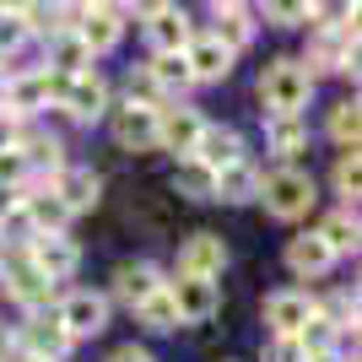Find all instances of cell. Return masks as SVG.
<instances>
[{
	"label": "cell",
	"instance_id": "ee69618b",
	"mask_svg": "<svg viewBox=\"0 0 362 362\" xmlns=\"http://www.w3.org/2000/svg\"><path fill=\"white\" fill-rule=\"evenodd\" d=\"M11 362H49V357H38V351H16Z\"/></svg>",
	"mask_w": 362,
	"mask_h": 362
},
{
	"label": "cell",
	"instance_id": "7a4b0ae2",
	"mask_svg": "<svg viewBox=\"0 0 362 362\" xmlns=\"http://www.w3.org/2000/svg\"><path fill=\"white\" fill-rule=\"evenodd\" d=\"M314 87L319 81L303 71L298 54H276V60L259 71V114H308Z\"/></svg>",
	"mask_w": 362,
	"mask_h": 362
},
{
	"label": "cell",
	"instance_id": "d590c367",
	"mask_svg": "<svg viewBox=\"0 0 362 362\" xmlns=\"http://www.w3.org/2000/svg\"><path fill=\"white\" fill-rule=\"evenodd\" d=\"M28 44H33L28 16H22V11H0V60H16Z\"/></svg>",
	"mask_w": 362,
	"mask_h": 362
},
{
	"label": "cell",
	"instance_id": "f6af8a7d",
	"mask_svg": "<svg viewBox=\"0 0 362 362\" xmlns=\"http://www.w3.org/2000/svg\"><path fill=\"white\" fill-rule=\"evenodd\" d=\"M71 6H76V11H87V6H98V0H71Z\"/></svg>",
	"mask_w": 362,
	"mask_h": 362
},
{
	"label": "cell",
	"instance_id": "4fadbf2b",
	"mask_svg": "<svg viewBox=\"0 0 362 362\" xmlns=\"http://www.w3.org/2000/svg\"><path fill=\"white\" fill-rule=\"evenodd\" d=\"M11 146L22 151V163H28L33 173H60L65 168V141H60V130H49V114L44 119H22Z\"/></svg>",
	"mask_w": 362,
	"mask_h": 362
},
{
	"label": "cell",
	"instance_id": "f546056e",
	"mask_svg": "<svg viewBox=\"0 0 362 362\" xmlns=\"http://www.w3.org/2000/svg\"><path fill=\"white\" fill-rule=\"evenodd\" d=\"M173 189H179L184 200H211L216 195V168L200 163L195 151H189V157H173Z\"/></svg>",
	"mask_w": 362,
	"mask_h": 362
},
{
	"label": "cell",
	"instance_id": "4dcf8cb0",
	"mask_svg": "<svg viewBox=\"0 0 362 362\" xmlns=\"http://www.w3.org/2000/svg\"><path fill=\"white\" fill-rule=\"evenodd\" d=\"M319 314H325L335 330L346 335V346H357V319H362V308H357V287H335L330 298H319Z\"/></svg>",
	"mask_w": 362,
	"mask_h": 362
},
{
	"label": "cell",
	"instance_id": "f1b7e54d",
	"mask_svg": "<svg viewBox=\"0 0 362 362\" xmlns=\"http://www.w3.org/2000/svg\"><path fill=\"white\" fill-rule=\"evenodd\" d=\"M330 195H341V206H357V195H362V141L357 146H335Z\"/></svg>",
	"mask_w": 362,
	"mask_h": 362
},
{
	"label": "cell",
	"instance_id": "f35d334b",
	"mask_svg": "<svg viewBox=\"0 0 362 362\" xmlns=\"http://www.w3.org/2000/svg\"><path fill=\"white\" fill-rule=\"evenodd\" d=\"M108 362H157V357H151L146 346H136V341H130V346H114V351H108Z\"/></svg>",
	"mask_w": 362,
	"mask_h": 362
},
{
	"label": "cell",
	"instance_id": "cb8c5ba5",
	"mask_svg": "<svg viewBox=\"0 0 362 362\" xmlns=\"http://www.w3.org/2000/svg\"><path fill=\"white\" fill-rule=\"evenodd\" d=\"M141 33H146V49H184L200 28H195V16L173 0L168 11H157V16H146V22H141Z\"/></svg>",
	"mask_w": 362,
	"mask_h": 362
},
{
	"label": "cell",
	"instance_id": "60d3db41",
	"mask_svg": "<svg viewBox=\"0 0 362 362\" xmlns=\"http://www.w3.org/2000/svg\"><path fill=\"white\" fill-rule=\"evenodd\" d=\"M308 362H357V346H335V351H308Z\"/></svg>",
	"mask_w": 362,
	"mask_h": 362
},
{
	"label": "cell",
	"instance_id": "5bb4252c",
	"mask_svg": "<svg viewBox=\"0 0 362 362\" xmlns=\"http://www.w3.org/2000/svg\"><path fill=\"white\" fill-rule=\"evenodd\" d=\"M124 28H130V16L119 11V0H98V6H87V11L76 16V33H81V44H87L98 60L124 44Z\"/></svg>",
	"mask_w": 362,
	"mask_h": 362
},
{
	"label": "cell",
	"instance_id": "30bf717a",
	"mask_svg": "<svg viewBox=\"0 0 362 362\" xmlns=\"http://www.w3.org/2000/svg\"><path fill=\"white\" fill-rule=\"evenodd\" d=\"M28 259L49 276V281H60V287L81 276V243H76L65 227H54V233H38V238L28 243Z\"/></svg>",
	"mask_w": 362,
	"mask_h": 362
},
{
	"label": "cell",
	"instance_id": "74e56055",
	"mask_svg": "<svg viewBox=\"0 0 362 362\" xmlns=\"http://www.w3.org/2000/svg\"><path fill=\"white\" fill-rule=\"evenodd\" d=\"M173 0H119V11L130 16V22H146V16H157V11H168Z\"/></svg>",
	"mask_w": 362,
	"mask_h": 362
},
{
	"label": "cell",
	"instance_id": "44dd1931",
	"mask_svg": "<svg viewBox=\"0 0 362 362\" xmlns=\"http://www.w3.org/2000/svg\"><path fill=\"white\" fill-rule=\"evenodd\" d=\"M314 130H308V114H265V151L276 163H298L308 151Z\"/></svg>",
	"mask_w": 362,
	"mask_h": 362
},
{
	"label": "cell",
	"instance_id": "8d00e7d4",
	"mask_svg": "<svg viewBox=\"0 0 362 362\" xmlns=\"http://www.w3.org/2000/svg\"><path fill=\"white\" fill-rule=\"evenodd\" d=\"M259 362H308L298 335H265V346H259Z\"/></svg>",
	"mask_w": 362,
	"mask_h": 362
},
{
	"label": "cell",
	"instance_id": "9a60e30c",
	"mask_svg": "<svg viewBox=\"0 0 362 362\" xmlns=\"http://www.w3.org/2000/svg\"><path fill=\"white\" fill-rule=\"evenodd\" d=\"M200 130H206V114L200 108H189L179 98V103H163V114H157V151H168V157H189L200 141Z\"/></svg>",
	"mask_w": 362,
	"mask_h": 362
},
{
	"label": "cell",
	"instance_id": "1f68e13d",
	"mask_svg": "<svg viewBox=\"0 0 362 362\" xmlns=\"http://www.w3.org/2000/svg\"><path fill=\"white\" fill-rule=\"evenodd\" d=\"M325 130H330L335 146H357V141H362V103H357V92H351V98H341V103L330 108Z\"/></svg>",
	"mask_w": 362,
	"mask_h": 362
},
{
	"label": "cell",
	"instance_id": "6da1fadb",
	"mask_svg": "<svg viewBox=\"0 0 362 362\" xmlns=\"http://www.w3.org/2000/svg\"><path fill=\"white\" fill-rule=\"evenodd\" d=\"M259 206L271 222H308V211L319 206V179L303 163H276L259 173Z\"/></svg>",
	"mask_w": 362,
	"mask_h": 362
},
{
	"label": "cell",
	"instance_id": "2e32d148",
	"mask_svg": "<svg viewBox=\"0 0 362 362\" xmlns=\"http://www.w3.org/2000/svg\"><path fill=\"white\" fill-rule=\"evenodd\" d=\"M319 308V298L308 287H276L265 292V308H259V319H265V335H298L303 319Z\"/></svg>",
	"mask_w": 362,
	"mask_h": 362
},
{
	"label": "cell",
	"instance_id": "7c38bea8",
	"mask_svg": "<svg viewBox=\"0 0 362 362\" xmlns=\"http://www.w3.org/2000/svg\"><path fill=\"white\" fill-rule=\"evenodd\" d=\"M281 265H287L292 281H325V276H330L341 259H335V249L319 238L314 227H308V233H292V238H287V249H281Z\"/></svg>",
	"mask_w": 362,
	"mask_h": 362
},
{
	"label": "cell",
	"instance_id": "836d02e7",
	"mask_svg": "<svg viewBox=\"0 0 362 362\" xmlns=\"http://www.w3.org/2000/svg\"><path fill=\"white\" fill-rule=\"evenodd\" d=\"M298 341H303V351H335V346H346V335L335 330V325H330L325 314H319V308H314L308 319H303Z\"/></svg>",
	"mask_w": 362,
	"mask_h": 362
},
{
	"label": "cell",
	"instance_id": "e575fe53",
	"mask_svg": "<svg viewBox=\"0 0 362 362\" xmlns=\"http://www.w3.org/2000/svg\"><path fill=\"white\" fill-rule=\"evenodd\" d=\"M265 28H308V0H259Z\"/></svg>",
	"mask_w": 362,
	"mask_h": 362
},
{
	"label": "cell",
	"instance_id": "d6a6232c",
	"mask_svg": "<svg viewBox=\"0 0 362 362\" xmlns=\"http://www.w3.org/2000/svg\"><path fill=\"white\" fill-rule=\"evenodd\" d=\"M357 11H362V0H308V22H319V28L357 33Z\"/></svg>",
	"mask_w": 362,
	"mask_h": 362
},
{
	"label": "cell",
	"instance_id": "5b68a950",
	"mask_svg": "<svg viewBox=\"0 0 362 362\" xmlns=\"http://www.w3.org/2000/svg\"><path fill=\"white\" fill-rule=\"evenodd\" d=\"M108 103H114V87H108V76L92 65V71L65 76V81H60V98H54V108H49V114L71 119L76 130H92V124H103Z\"/></svg>",
	"mask_w": 362,
	"mask_h": 362
},
{
	"label": "cell",
	"instance_id": "d6986e66",
	"mask_svg": "<svg viewBox=\"0 0 362 362\" xmlns=\"http://www.w3.org/2000/svg\"><path fill=\"white\" fill-rule=\"evenodd\" d=\"M227 271V238L222 233H189L179 243V259H173V276H222Z\"/></svg>",
	"mask_w": 362,
	"mask_h": 362
},
{
	"label": "cell",
	"instance_id": "277c9868",
	"mask_svg": "<svg viewBox=\"0 0 362 362\" xmlns=\"http://www.w3.org/2000/svg\"><path fill=\"white\" fill-rule=\"evenodd\" d=\"M303 71L325 81V76H341L357 87V33H341V28H319L308 22V38H303Z\"/></svg>",
	"mask_w": 362,
	"mask_h": 362
},
{
	"label": "cell",
	"instance_id": "83f0119b",
	"mask_svg": "<svg viewBox=\"0 0 362 362\" xmlns=\"http://www.w3.org/2000/svg\"><path fill=\"white\" fill-rule=\"evenodd\" d=\"M130 314H136V325H141L146 335H173V330H184V319H179V308H173V292H168V281L151 292V298H141Z\"/></svg>",
	"mask_w": 362,
	"mask_h": 362
},
{
	"label": "cell",
	"instance_id": "9c48e42d",
	"mask_svg": "<svg viewBox=\"0 0 362 362\" xmlns=\"http://www.w3.org/2000/svg\"><path fill=\"white\" fill-rule=\"evenodd\" d=\"M168 292H173V308H179L184 330L189 325H211L222 314V276H168Z\"/></svg>",
	"mask_w": 362,
	"mask_h": 362
},
{
	"label": "cell",
	"instance_id": "7bdbcfd3",
	"mask_svg": "<svg viewBox=\"0 0 362 362\" xmlns=\"http://www.w3.org/2000/svg\"><path fill=\"white\" fill-rule=\"evenodd\" d=\"M211 11H227V6H249V0H206Z\"/></svg>",
	"mask_w": 362,
	"mask_h": 362
},
{
	"label": "cell",
	"instance_id": "603a6c76",
	"mask_svg": "<svg viewBox=\"0 0 362 362\" xmlns=\"http://www.w3.org/2000/svg\"><path fill=\"white\" fill-rule=\"evenodd\" d=\"M44 65L54 76H76V71H92L98 54L81 44V33H76V28H60V33H49V38H44Z\"/></svg>",
	"mask_w": 362,
	"mask_h": 362
},
{
	"label": "cell",
	"instance_id": "4316f807",
	"mask_svg": "<svg viewBox=\"0 0 362 362\" xmlns=\"http://www.w3.org/2000/svg\"><path fill=\"white\" fill-rule=\"evenodd\" d=\"M206 33L222 38L233 54H243V49L259 38V16L249 11V6H227V11H211V28H206Z\"/></svg>",
	"mask_w": 362,
	"mask_h": 362
},
{
	"label": "cell",
	"instance_id": "ba28073f",
	"mask_svg": "<svg viewBox=\"0 0 362 362\" xmlns=\"http://www.w3.org/2000/svg\"><path fill=\"white\" fill-rule=\"evenodd\" d=\"M16 341H22V351H38L49 362H65L76 351V335L60 325L54 308H28V314L16 319Z\"/></svg>",
	"mask_w": 362,
	"mask_h": 362
},
{
	"label": "cell",
	"instance_id": "ac0fdd59",
	"mask_svg": "<svg viewBox=\"0 0 362 362\" xmlns=\"http://www.w3.org/2000/svg\"><path fill=\"white\" fill-rule=\"evenodd\" d=\"M184 60H189V76H195V87H222L227 76H233V49L211 33H195L189 44H184Z\"/></svg>",
	"mask_w": 362,
	"mask_h": 362
},
{
	"label": "cell",
	"instance_id": "52a82bcc",
	"mask_svg": "<svg viewBox=\"0 0 362 362\" xmlns=\"http://www.w3.org/2000/svg\"><path fill=\"white\" fill-rule=\"evenodd\" d=\"M157 103H141V98H119V103H108L103 124L114 146L119 151H157Z\"/></svg>",
	"mask_w": 362,
	"mask_h": 362
},
{
	"label": "cell",
	"instance_id": "ffe728a7",
	"mask_svg": "<svg viewBox=\"0 0 362 362\" xmlns=\"http://www.w3.org/2000/svg\"><path fill=\"white\" fill-rule=\"evenodd\" d=\"M54 195L65 200V211L71 216H87L103 206V173L98 168H81V163H65L54 173Z\"/></svg>",
	"mask_w": 362,
	"mask_h": 362
},
{
	"label": "cell",
	"instance_id": "8fae6325",
	"mask_svg": "<svg viewBox=\"0 0 362 362\" xmlns=\"http://www.w3.org/2000/svg\"><path fill=\"white\" fill-rule=\"evenodd\" d=\"M163 281H168V271L157 265V259H119L103 292H108V303H114V308H136V303L151 298Z\"/></svg>",
	"mask_w": 362,
	"mask_h": 362
},
{
	"label": "cell",
	"instance_id": "b9f144b4",
	"mask_svg": "<svg viewBox=\"0 0 362 362\" xmlns=\"http://www.w3.org/2000/svg\"><path fill=\"white\" fill-rule=\"evenodd\" d=\"M16 124H22V119H16V114H6V108H0V151H6V146H11V141H16Z\"/></svg>",
	"mask_w": 362,
	"mask_h": 362
},
{
	"label": "cell",
	"instance_id": "e0dca14e",
	"mask_svg": "<svg viewBox=\"0 0 362 362\" xmlns=\"http://www.w3.org/2000/svg\"><path fill=\"white\" fill-rule=\"evenodd\" d=\"M141 71H146V81L157 87V98H163V103H179V98H189V92H195V76H189L184 49H151Z\"/></svg>",
	"mask_w": 362,
	"mask_h": 362
},
{
	"label": "cell",
	"instance_id": "d4e9b609",
	"mask_svg": "<svg viewBox=\"0 0 362 362\" xmlns=\"http://www.w3.org/2000/svg\"><path fill=\"white\" fill-rule=\"evenodd\" d=\"M195 157L211 163V168H227V163H238V157H249V141H243L238 124H211L206 119V130H200V141H195Z\"/></svg>",
	"mask_w": 362,
	"mask_h": 362
},
{
	"label": "cell",
	"instance_id": "7402d4cb",
	"mask_svg": "<svg viewBox=\"0 0 362 362\" xmlns=\"http://www.w3.org/2000/svg\"><path fill=\"white\" fill-rule=\"evenodd\" d=\"M259 173H265V168H259L255 157H238V163L216 168V195L211 200H222V206H255L259 200Z\"/></svg>",
	"mask_w": 362,
	"mask_h": 362
},
{
	"label": "cell",
	"instance_id": "484cf974",
	"mask_svg": "<svg viewBox=\"0 0 362 362\" xmlns=\"http://www.w3.org/2000/svg\"><path fill=\"white\" fill-rule=\"evenodd\" d=\"M314 233L335 249V259H351L362 249V222H357V206H335L314 222Z\"/></svg>",
	"mask_w": 362,
	"mask_h": 362
},
{
	"label": "cell",
	"instance_id": "3957f363",
	"mask_svg": "<svg viewBox=\"0 0 362 362\" xmlns=\"http://www.w3.org/2000/svg\"><path fill=\"white\" fill-rule=\"evenodd\" d=\"M60 81L65 76H54L49 65H16V71L0 76V108L16 119H44L60 98Z\"/></svg>",
	"mask_w": 362,
	"mask_h": 362
},
{
	"label": "cell",
	"instance_id": "8992f818",
	"mask_svg": "<svg viewBox=\"0 0 362 362\" xmlns=\"http://www.w3.org/2000/svg\"><path fill=\"white\" fill-rule=\"evenodd\" d=\"M54 314H60V325L76 335V346H81V341H92V335H103L108 325H114V303H108L103 287H60Z\"/></svg>",
	"mask_w": 362,
	"mask_h": 362
},
{
	"label": "cell",
	"instance_id": "ab89813d",
	"mask_svg": "<svg viewBox=\"0 0 362 362\" xmlns=\"http://www.w3.org/2000/svg\"><path fill=\"white\" fill-rule=\"evenodd\" d=\"M16 351H22V341H16V325H6V319H0V362H11Z\"/></svg>",
	"mask_w": 362,
	"mask_h": 362
}]
</instances>
